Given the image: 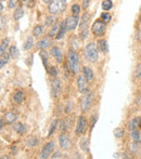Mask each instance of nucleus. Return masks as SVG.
I'll return each instance as SVG.
<instances>
[{"instance_id": "obj_1", "label": "nucleus", "mask_w": 141, "mask_h": 159, "mask_svg": "<svg viewBox=\"0 0 141 159\" xmlns=\"http://www.w3.org/2000/svg\"><path fill=\"white\" fill-rule=\"evenodd\" d=\"M66 66L71 74L76 75L79 71V57L74 49H70L66 54Z\"/></svg>"}, {"instance_id": "obj_2", "label": "nucleus", "mask_w": 141, "mask_h": 159, "mask_svg": "<svg viewBox=\"0 0 141 159\" xmlns=\"http://www.w3.org/2000/svg\"><path fill=\"white\" fill-rule=\"evenodd\" d=\"M84 57L90 63H96L99 60V49L95 42H89L84 49Z\"/></svg>"}, {"instance_id": "obj_3", "label": "nucleus", "mask_w": 141, "mask_h": 159, "mask_svg": "<svg viewBox=\"0 0 141 159\" xmlns=\"http://www.w3.org/2000/svg\"><path fill=\"white\" fill-rule=\"evenodd\" d=\"M66 0H51L48 3V11L50 14L57 15L62 13L66 8Z\"/></svg>"}, {"instance_id": "obj_4", "label": "nucleus", "mask_w": 141, "mask_h": 159, "mask_svg": "<svg viewBox=\"0 0 141 159\" xmlns=\"http://www.w3.org/2000/svg\"><path fill=\"white\" fill-rule=\"evenodd\" d=\"M106 30V24L102 21L101 19L100 20H96L93 22L92 26H91V33L96 36V37H102L104 36Z\"/></svg>"}, {"instance_id": "obj_5", "label": "nucleus", "mask_w": 141, "mask_h": 159, "mask_svg": "<svg viewBox=\"0 0 141 159\" xmlns=\"http://www.w3.org/2000/svg\"><path fill=\"white\" fill-rule=\"evenodd\" d=\"M55 149V143L54 141H49L48 143L42 146L41 151H40V155H39V158L41 159H47V158H50L51 155L53 154Z\"/></svg>"}, {"instance_id": "obj_6", "label": "nucleus", "mask_w": 141, "mask_h": 159, "mask_svg": "<svg viewBox=\"0 0 141 159\" xmlns=\"http://www.w3.org/2000/svg\"><path fill=\"white\" fill-rule=\"evenodd\" d=\"M50 90H51V95H52V98H59L62 92V84L59 78L52 77V79H51V81H50Z\"/></svg>"}, {"instance_id": "obj_7", "label": "nucleus", "mask_w": 141, "mask_h": 159, "mask_svg": "<svg viewBox=\"0 0 141 159\" xmlns=\"http://www.w3.org/2000/svg\"><path fill=\"white\" fill-rule=\"evenodd\" d=\"M87 129V119L84 116H79L77 118V122H76V127H75V134L77 136H80L85 133Z\"/></svg>"}, {"instance_id": "obj_8", "label": "nucleus", "mask_w": 141, "mask_h": 159, "mask_svg": "<svg viewBox=\"0 0 141 159\" xmlns=\"http://www.w3.org/2000/svg\"><path fill=\"white\" fill-rule=\"evenodd\" d=\"M59 146L61 149L63 151H68L72 146V142H71V139L68 136V134H66L65 132L60 134L59 136Z\"/></svg>"}, {"instance_id": "obj_9", "label": "nucleus", "mask_w": 141, "mask_h": 159, "mask_svg": "<svg viewBox=\"0 0 141 159\" xmlns=\"http://www.w3.org/2000/svg\"><path fill=\"white\" fill-rule=\"evenodd\" d=\"M65 24L68 32H73L79 25V16H77V15H70V16L66 17Z\"/></svg>"}, {"instance_id": "obj_10", "label": "nucleus", "mask_w": 141, "mask_h": 159, "mask_svg": "<svg viewBox=\"0 0 141 159\" xmlns=\"http://www.w3.org/2000/svg\"><path fill=\"white\" fill-rule=\"evenodd\" d=\"M91 103H92V93L89 91V92L85 93L84 96L82 98V100H80V108H82V111L84 113L88 111Z\"/></svg>"}, {"instance_id": "obj_11", "label": "nucleus", "mask_w": 141, "mask_h": 159, "mask_svg": "<svg viewBox=\"0 0 141 159\" xmlns=\"http://www.w3.org/2000/svg\"><path fill=\"white\" fill-rule=\"evenodd\" d=\"M77 89L82 94L89 92V88H88V81L86 80V78L84 77V75H79L77 77Z\"/></svg>"}, {"instance_id": "obj_12", "label": "nucleus", "mask_w": 141, "mask_h": 159, "mask_svg": "<svg viewBox=\"0 0 141 159\" xmlns=\"http://www.w3.org/2000/svg\"><path fill=\"white\" fill-rule=\"evenodd\" d=\"M50 54L54 57V60L57 61V63H59V64L62 63V61H63V54H62V51L59 47H57V46L51 47Z\"/></svg>"}, {"instance_id": "obj_13", "label": "nucleus", "mask_w": 141, "mask_h": 159, "mask_svg": "<svg viewBox=\"0 0 141 159\" xmlns=\"http://www.w3.org/2000/svg\"><path fill=\"white\" fill-rule=\"evenodd\" d=\"M50 46H51V40L49 36L48 37H42L36 43V48L39 49V50H47L48 48H50Z\"/></svg>"}, {"instance_id": "obj_14", "label": "nucleus", "mask_w": 141, "mask_h": 159, "mask_svg": "<svg viewBox=\"0 0 141 159\" xmlns=\"http://www.w3.org/2000/svg\"><path fill=\"white\" fill-rule=\"evenodd\" d=\"M3 120L6 122V125H13L14 122H16L17 120V115L13 111H7L3 115Z\"/></svg>"}, {"instance_id": "obj_15", "label": "nucleus", "mask_w": 141, "mask_h": 159, "mask_svg": "<svg viewBox=\"0 0 141 159\" xmlns=\"http://www.w3.org/2000/svg\"><path fill=\"white\" fill-rule=\"evenodd\" d=\"M89 23H90V14H89V13L86 11V12L82 15V17H80L79 25H78V27H79V30L87 28V27H89Z\"/></svg>"}, {"instance_id": "obj_16", "label": "nucleus", "mask_w": 141, "mask_h": 159, "mask_svg": "<svg viewBox=\"0 0 141 159\" xmlns=\"http://www.w3.org/2000/svg\"><path fill=\"white\" fill-rule=\"evenodd\" d=\"M82 75L86 78V80L88 82H91L93 79H95V74H93L92 69L88 66H84L82 67Z\"/></svg>"}, {"instance_id": "obj_17", "label": "nucleus", "mask_w": 141, "mask_h": 159, "mask_svg": "<svg viewBox=\"0 0 141 159\" xmlns=\"http://www.w3.org/2000/svg\"><path fill=\"white\" fill-rule=\"evenodd\" d=\"M13 131L16 132L20 135H23L26 132V126L23 122H14L13 124Z\"/></svg>"}, {"instance_id": "obj_18", "label": "nucleus", "mask_w": 141, "mask_h": 159, "mask_svg": "<svg viewBox=\"0 0 141 159\" xmlns=\"http://www.w3.org/2000/svg\"><path fill=\"white\" fill-rule=\"evenodd\" d=\"M98 49H99L100 52H102L103 54H106L109 52V44L106 39H99L98 40Z\"/></svg>"}, {"instance_id": "obj_19", "label": "nucleus", "mask_w": 141, "mask_h": 159, "mask_svg": "<svg viewBox=\"0 0 141 159\" xmlns=\"http://www.w3.org/2000/svg\"><path fill=\"white\" fill-rule=\"evenodd\" d=\"M68 32V28H66V24H65V21H62L60 23V27H59V32H58L57 36H55V39L60 40L65 36V33Z\"/></svg>"}, {"instance_id": "obj_20", "label": "nucleus", "mask_w": 141, "mask_h": 159, "mask_svg": "<svg viewBox=\"0 0 141 159\" xmlns=\"http://www.w3.org/2000/svg\"><path fill=\"white\" fill-rule=\"evenodd\" d=\"M35 46V40H34V36H28L27 38H26L25 42H24V50L25 51H30L32 50L33 48H34Z\"/></svg>"}, {"instance_id": "obj_21", "label": "nucleus", "mask_w": 141, "mask_h": 159, "mask_svg": "<svg viewBox=\"0 0 141 159\" xmlns=\"http://www.w3.org/2000/svg\"><path fill=\"white\" fill-rule=\"evenodd\" d=\"M12 101L14 104L20 105L22 102L24 101V92L23 91H16V92L13 94L12 96Z\"/></svg>"}, {"instance_id": "obj_22", "label": "nucleus", "mask_w": 141, "mask_h": 159, "mask_svg": "<svg viewBox=\"0 0 141 159\" xmlns=\"http://www.w3.org/2000/svg\"><path fill=\"white\" fill-rule=\"evenodd\" d=\"M44 30H45V27L42 25H36L34 26V28H33L32 30V34L33 36H34V38H39L42 36V34H44Z\"/></svg>"}, {"instance_id": "obj_23", "label": "nucleus", "mask_w": 141, "mask_h": 159, "mask_svg": "<svg viewBox=\"0 0 141 159\" xmlns=\"http://www.w3.org/2000/svg\"><path fill=\"white\" fill-rule=\"evenodd\" d=\"M138 127H139V118H138V117L130 119V120H129L128 124H127V129H128L129 131H133V130H136Z\"/></svg>"}, {"instance_id": "obj_24", "label": "nucleus", "mask_w": 141, "mask_h": 159, "mask_svg": "<svg viewBox=\"0 0 141 159\" xmlns=\"http://www.w3.org/2000/svg\"><path fill=\"white\" fill-rule=\"evenodd\" d=\"M9 42H10L9 38H4V39H2V41L0 42V57H2V55L7 52V49H8V47H9Z\"/></svg>"}, {"instance_id": "obj_25", "label": "nucleus", "mask_w": 141, "mask_h": 159, "mask_svg": "<svg viewBox=\"0 0 141 159\" xmlns=\"http://www.w3.org/2000/svg\"><path fill=\"white\" fill-rule=\"evenodd\" d=\"M129 138H130L131 140L134 141V142L139 143V142H141V132H140V131H138L137 129H136V130H133V131H130V134H129Z\"/></svg>"}, {"instance_id": "obj_26", "label": "nucleus", "mask_w": 141, "mask_h": 159, "mask_svg": "<svg viewBox=\"0 0 141 159\" xmlns=\"http://www.w3.org/2000/svg\"><path fill=\"white\" fill-rule=\"evenodd\" d=\"M23 16H24V9L22 7H19V8L15 9L14 13H13V20L14 21H20Z\"/></svg>"}, {"instance_id": "obj_27", "label": "nucleus", "mask_w": 141, "mask_h": 159, "mask_svg": "<svg viewBox=\"0 0 141 159\" xmlns=\"http://www.w3.org/2000/svg\"><path fill=\"white\" fill-rule=\"evenodd\" d=\"M59 27H60V24H58V23L53 24V25L50 27V30H49V32H48L49 37H50V38H55L58 32H59Z\"/></svg>"}, {"instance_id": "obj_28", "label": "nucleus", "mask_w": 141, "mask_h": 159, "mask_svg": "<svg viewBox=\"0 0 141 159\" xmlns=\"http://www.w3.org/2000/svg\"><path fill=\"white\" fill-rule=\"evenodd\" d=\"M9 55H10L11 59L16 60L20 55V51L17 50V48L15 46H11L10 49H9Z\"/></svg>"}, {"instance_id": "obj_29", "label": "nucleus", "mask_w": 141, "mask_h": 159, "mask_svg": "<svg viewBox=\"0 0 141 159\" xmlns=\"http://www.w3.org/2000/svg\"><path fill=\"white\" fill-rule=\"evenodd\" d=\"M39 57H40V59H41L42 64H44L45 68L47 69L49 67V63H48V53H47L45 50H41L39 52Z\"/></svg>"}, {"instance_id": "obj_30", "label": "nucleus", "mask_w": 141, "mask_h": 159, "mask_svg": "<svg viewBox=\"0 0 141 159\" xmlns=\"http://www.w3.org/2000/svg\"><path fill=\"white\" fill-rule=\"evenodd\" d=\"M55 23H57V19H55V16L53 14H51V15H49V16L46 17V21H45V25H46V27H51V26Z\"/></svg>"}, {"instance_id": "obj_31", "label": "nucleus", "mask_w": 141, "mask_h": 159, "mask_svg": "<svg viewBox=\"0 0 141 159\" xmlns=\"http://www.w3.org/2000/svg\"><path fill=\"white\" fill-rule=\"evenodd\" d=\"M101 8L103 11H110L113 8V1L112 0H103L101 3Z\"/></svg>"}, {"instance_id": "obj_32", "label": "nucleus", "mask_w": 141, "mask_h": 159, "mask_svg": "<svg viewBox=\"0 0 141 159\" xmlns=\"http://www.w3.org/2000/svg\"><path fill=\"white\" fill-rule=\"evenodd\" d=\"M100 19H101L106 24H107V23H110V22H111L112 15L109 13V11H103V12L101 13V15H100Z\"/></svg>"}, {"instance_id": "obj_33", "label": "nucleus", "mask_w": 141, "mask_h": 159, "mask_svg": "<svg viewBox=\"0 0 141 159\" xmlns=\"http://www.w3.org/2000/svg\"><path fill=\"white\" fill-rule=\"evenodd\" d=\"M58 129H59V131L61 132V133H63V132H65L66 130H68V124H66L65 119H62L58 122Z\"/></svg>"}, {"instance_id": "obj_34", "label": "nucleus", "mask_w": 141, "mask_h": 159, "mask_svg": "<svg viewBox=\"0 0 141 159\" xmlns=\"http://www.w3.org/2000/svg\"><path fill=\"white\" fill-rule=\"evenodd\" d=\"M9 60H10V55H9V53H4L2 57H0V69L2 68V67H4V65L8 64Z\"/></svg>"}, {"instance_id": "obj_35", "label": "nucleus", "mask_w": 141, "mask_h": 159, "mask_svg": "<svg viewBox=\"0 0 141 159\" xmlns=\"http://www.w3.org/2000/svg\"><path fill=\"white\" fill-rule=\"evenodd\" d=\"M113 134L116 139H122L125 135V130L123 128H116L113 131Z\"/></svg>"}, {"instance_id": "obj_36", "label": "nucleus", "mask_w": 141, "mask_h": 159, "mask_svg": "<svg viewBox=\"0 0 141 159\" xmlns=\"http://www.w3.org/2000/svg\"><path fill=\"white\" fill-rule=\"evenodd\" d=\"M47 74L51 77H57L58 76V68L55 66H49L48 68L46 69Z\"/></svg>"}, {"instance_id": "obj_37", "label": "nucleus", "mask_w": 141, "mask_h": 159, "mask_svg": "<svg viewBox=\"0 0 141 159\" xmlns=\"http://www.w3.org/2000/svg\"><path fill=\"white\" fill-rule=\"evenodd\" d=\"M58 120L57 119H54L52 122H51V125H50V128H49V132H48V136H51L53 133H54V131H55V129H57V127H58Z\"/></svg>"}, {"instance_id": "obj_38", "label": "nucleus", "mask_w": 141, "mask_h": 159, "mask_svg": "<svg viewBox=\"0 0 141 159\" xmlns=\"http://www.w3.org/2000/svg\"><path fill=\"white\" fill-rule=\"evenodd\" d=\"M38 144V139L35 138V136H32V138L28 139L27 143H26V146L27 147H35L37 146Z\"/></svg>"}, {"instance_id": "obj_39", "label": "nucleus", "mask_w": 141, "mask_h": 159, "mask_svg": "<svg viewBox=\"0 0 141 159\" xmlns=\"http://www.w3.org/2000/svg\"><path fill=\"white\" fill-rule=\"evenodd\" d=\"M97 121H98V116L96 115V114L91 115V117L89 118V127H90V130H92L93 128H95Z\"/></svg>"}, {"instance_id": "obj_40", "label": "nucleus", "mask_w": 141, "mask_h": 159, "mask_svg": "<svg viewBox=\"0 0 141 159\" xmlns=\"http://www.w3.org/2000/svg\"><path fill=\"white\" fill-rule=\"evenodd\" d=\"M80 6L79 4H73V6H72V8H71V12H72V14L73 15H79L80 14Z\"/></svg>"}, {"instance_id": "obj_41", "label": "nucleus", "mask_w": 141, "mask_h": 159, "mask_svg": "<svg viewBox=\"0 0 141 159\" xmlns=\"http://www.w3.org/2000/svg\"><path fill=\"white\" fill-rule=\"evenodd\" d=\"M79 146L84 152H87V151H88V141H87L85 138H82V140H80V142H79Z\"/></svg>"}, {"instance_id": "obj_42", "label": "nucleus", "mask_w": 141, "mask_h": 159, "mask_svg": "<svg viewBox=\"0 0 141 159\" xmlns=\"http://www.w3.org/2000/svg\"><path fill=\"white\" fill-rule=\"evenodd\" d=\"M7 27V17L4 15L0 14V30H4Z\"/></svg>"}, {"instance_id": "obj_43", "label": "nucleus", "mask_w": 141, "mask_h": 159, "mask_svg": "<svg viewBox=\"0 0 141 159\" xmlns=\"http://www.w3.org/2000/svg\"><path fill=\"white\" fill-rule=\"evenodd\" d=\"M17 6V0H9L8 1V8L10 9H14Z\"/></svg>"}, {"instance_id": "obj_44", "label": "nucleus", "mask_w": 141, "mask_h": 159, "mask_svg": "<svg viewBox=\"0 0 141 159\" xmlns=\"http://www.w3.org/2000/svg\"><path fill=\"white\" fill-rule=\"evenodd\" d=\"M90 6V0H82V9L86 11L87 9Z\"/></svg>"}, {"instance_id": "obj_45", "label": "nucleus", "mask_w": 141, "mask_h": 159, "mask_svg": "<svg viewBox=\"0 0 141 159\" xmlns=\"http://www.w3.org/2000/svg\"><path fill=\"white\" fill-rule=\"evenodd\" d=\"M136 77L138 79H141V63L138 65L137 68H136Z\"/></svg>"}, {"instance_id": "obj_46", "label": "nucleus", "mask_w": 141, "mask_h": 159, "mask_svg": "<svg viewBox=\"0 0 141 159\" xmlns=\"http://www.w3.org/2000/svg\"><path fill=\"white\" fill-rule=\"evenodd\" d=\"M65 113H66V114L71 113V102H68V103H66V107H65Z\"/></svg>"}, {"instance_id": "obj_47", "label": "nucleus", "mask_w": 141, "mask_h": 159, "mask_svg": "<svg viewBox=\"0 0 141 159\" xmlns=\"http://www.w3.org/2000/svg\"><path fill=\"white\" fill-rule=\"evenodd\" d=\"M61 153H59V152H57V153H54L53 155H51L50 158H61Z\"/></svg>"}, {"instance_id": "obj_48", "label": "nucleus", "mask_w": 141, "mask_h": 159, "mask_svg": "<svg viewBox=\"0 0 141 159\" xmlns=\"http://www.w3.org/2000/svg\"><path fill=\"white\" fill-rule=\"evenodd\" d=\"M4 125H6V122H4V120L0 118V130L3 129V128H4Z\"/></svg>"}, {"instance_id": "obj_49", "label": "nucleus", "mask_w": 141, "mask_h": 159, "mask_svg": "<svg viewBox=\"0 0 141 159\" xmlns=\"http://www.w3.org/2000/svg\"><path fill=\"white\" fill-rule=\"evenodd\" d=\"M3 10H4V7H3V4H2V2L0 1V13L3 12Z\"/></svg>"}, {"instance_id": "obj_50", "label": "nucleus", "mask_w": 141, "mask_h": 159, "mask_svg": "<svg viewBox=\"0 0 141 159\" xmlns=\"http://www.w3.org/2000/svg\"><path fill=\"white\" fill-rule=\"evenodd\" d=\"M51 0H42V2H45V3H49Z\"/></svg>"}, {"instance_id": "obj_51", "label": "nucleus", "mask_w": 141, "mask_h": 159, "mask_svg": "<svg viewBox=\"0 0 141 159\" xmlns=\"http://www.w3.org/2000/svg\"><path fill=\"white\" fill-rule=\"evenodd\" d=\"M139 128L141 129V117L139 118Z\"/></svg>"}, {"instance_id": "obj_52", "label": "nucleus", "mask_w": 141, "mask_h": 159, "mask_svg": "<svg viewBox=\"0 0 141 159\" xmlns=\"http://www.w3.org/2000/svg\"><path fill=\"white\" fill-rule=\"evenodd\" d=\"M139 22L141 23V14H140V16H139Z\"/></svg>"}, {"instance_id": "obj_53", "label": "nucleus", "mask_w": 141, "mask_h": 159, "mask_svg": "<svg viewBox=\"0 0 141 159\" xmlns=\"http://www.w3.org/2000/svg\"><path fill=\"white\" fill-rule=\"evenodd\" d=\"M140 57H141V47H140Z\"/></svg>"}, {"instance_id": "obj_54", "label": "nucleus", "mask_w": 141, "mask_h": 159, "mask_svg": "<svg viewBox=\"0 0 141 159\" xmlns=\"http://www.w3.org/2000/svg\"><path fill=\"white\" fill-rule=\"evenodd\" d=\"M0 1H1V2H3V1H6V0H0Z\"/></svg>"}]
</instances>
